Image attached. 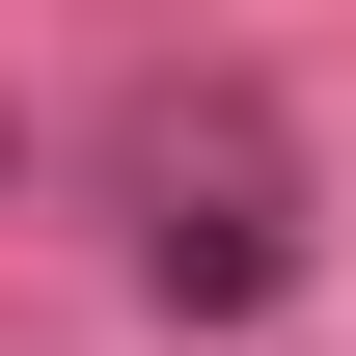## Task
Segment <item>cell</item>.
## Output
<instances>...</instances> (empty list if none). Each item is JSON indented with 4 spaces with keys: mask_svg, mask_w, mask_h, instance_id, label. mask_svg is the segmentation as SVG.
Listing matches in <instances>:
<instances>
[{
    "mask_svg": "<svg viewBox=\"0 0 356 356\" xmlns=\"http://www.w3.org/2000/svg\"><path fill=\"white\" fill-rule=\"evenodd\" d=\"M137 274H165L192 329H247V302H274V274H302V247H274V192H247V165H220V192L165 165V220H137Z\"/></svg>",
    "mask_w": 356,
    "mask_h": 356,
    "instance_id": "obj_1",
    "label": "cell"
}]
</instances>
